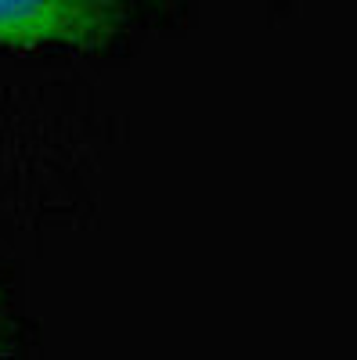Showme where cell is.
Returning a JSON list of instances; mask_svg holds the SVG:
<instances>
[{"label": "cell", "mask_w": 357, "mask_h": 360, "mask_svg": "<svg viewBox=\"0 0 357 360\" xmlns=\"http://www.w3.org/2000/svg\"><path fill=\"white\" fill-rule=\"evenodd\" d=\"M115 18L87 11L73 0H0V47H101L115 33Z\"/></svg>", "instance_id": "1"}, {"label": "cell", "mask_w": 357, "mask_h": 360, "mask_svg": "<svg viewBox=\"0 0 357 360\" xmlns=\"http://www.w3.org/2000/svg\"><path fill=\"white\" fill-rule=\"evenodd\" d=\"M73 4H80L87 11H98L105 18H115V22H119V15H123V0H73Z\"/></svg>", "instance_id": "2"}, {"label": "cell", "mask_w": 357, "mask_h": 360, "mask_svg": "<svg viewBox=\"0 0 357 360\" xmlns=\"http://www.w3.org/2000/svg\"><path fill=\"white\" fill-rule=\"evenodd\" d=\"M0 353H4V335H0Z\"/></svg>", "instance_id": "3"}]
</instances>
